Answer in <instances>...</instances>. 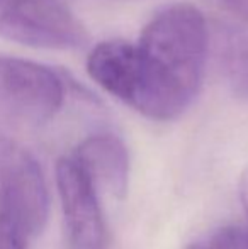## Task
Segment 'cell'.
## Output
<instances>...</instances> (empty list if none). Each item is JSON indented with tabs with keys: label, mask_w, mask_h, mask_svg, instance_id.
<instances>
[{
	"label": "cell",
	"mask_w": 248,
	"mask_h": 249,
	"mask_svg": "<svg viewBox=\"0 0 248 249\" xmlns=\"http://www.w3.org/2000/svg\"><path fill=\"white\" fill-rule=\"evenodd\" d=\"M208 46V24L197 7L162 9L133 43L116 99L152 121L180 117L201 89Z\"/></svg>",
	"instance_id": "1"
},
{
	"label": "cell",
	"mask_w": 248,
	"mask_h": 249,
	"mask_svg": "<svg viewBox=\"0 0 248 249\" xmlns=\"http://www.w3.org/2000/svg\"><path fill=\"white\" fill-rule=\"evenodd\" d=\"M240 198H242V205H243V210H245L247 231H248V168L243 171L242 180H240Z\"/></svg>",
	"instance_id": "10"
},
{
	"label": "cell",
	"mask_w": 248,
	"mask_h": 249,
	"mask_svg": "<svg viewBox=\"0 0 248 249\" xmlns=\"http://www.w3.org/2000/svg\"><path fill=\"white\" fill-rule=\"evenodd\" d=\"M65 87L48 66L0 56V110L27 124L53 119L63 105Z\"/></svg>",
	"instance_id": "4"
},
{
	"label": "cell",
	"mask_w": 248,
	"mask_h": 249,
	"mask_svg": "<svg viewBox=\"0 0 248 249\" xmlns=\"http://www.w3.org/2000/svg\"><path fill=\"white\" fill-rule=\"evenodd\" d=\"M31 237L9 215L0 212V249H27Z\"/></svg>",
	"instance_id": "8"
},
{
	"label": "cell",
	"mask_w": 248,
	"mask_h": 249,
	"mask_svg": "<svg viewBox=\"0 0 248 249\" xmlns=\"http://www.w3.org/2000/svg\"><path fill=\"white\" fill-rule=\"evenodd\" d=\"M0 212L31 237L43 232L50 212L46 180L36 158L10 139L0 138Z\"/></svg>",
	"instance_id": "3"
},
{
	"label": "cell",
	"mask_w": 248,
	"mask_h": 249,
	"mask_svg": "<svg viewBox=\"0 0 248 249\" xmlns=\"http://www.w3.org/2000/svg\"><path fill=\"white\" fill-rule=\"evenodd\" d=\"M225 70L236 95L248 99V37H231L225 50Z\"/></svg>",
	"instance_id": "7"
},
{
	"label": "cell",
	"mask_w": 248,
	"mask_h": 249,
	"mask_svg": "<svg viewBox=\"0 0 248 249\" xmlns=\"http://www.w3.org/2000/svg\"><path fill=\"white\" fill-rule=\"evenodd\" d=\"M187 249H206V248H204V244H202V243H194L192 246H189Z\"/></svg>",
	"instance_id": "11"
},
{
	"label": "cell",
	"mask_w": 248,
	"mask_h": 249,
	"mask_svg": "<svg viewBox=\"0 0 248 249\" xmlns=\"http://www.w3.org/2000/svg\"><path fill=\"white\" fill-rule=\"evenodd\" d=\"M57 185L65 219L66 248L106 249L107 231L99 194L72 154L58 160Z\"/></svg>",
	"instance_id": "5"
},
{
	"label": "cell",
	"mask_w": 248,
	"mask_h": 249,
	"mask_svg": "<svg viewBox=\"0 0 248 249\" xmlns=\"http://www.w3.org/2000/svg\"><path fill=\"white\" fill-rule=\"evenodd\" d=\"M72 156L97 194L104 192L117 200L126 197L129 154L117 136L107 132L89 136L72 151Z\"/></svg>",
	"instance_id": "6"
},
{
	"label": "cell",
	"mask_w": 248,
	"mask_h": 249,
	"mask_svg": "<svg viewBox=\"0 0 248 249\" xmlns=\"http://www.w3.org/2000/svg\"><path fill=\"white\" fill-rule=\"evenodd\" d=\"M228 16L242 24H248V0H216Z\"/></svg>",
	"instance_id": "9"
},
{
	"label": "cell",
	"mask_w": 248,
	"mask_h": 249,
	"mask_svg": "<svg viewBox=\"0 0 248 249\" xmlns=\"http://www.w3.org/2000/svg\"><path fill=\"white\" fill-rule=\"evenodd\" d=\"M0 37L41 50H76L89 34L63 0H0Z\"/></svg>",
	"instance_id": "2"
}]
</instances>
